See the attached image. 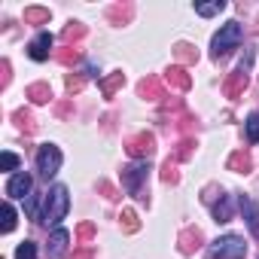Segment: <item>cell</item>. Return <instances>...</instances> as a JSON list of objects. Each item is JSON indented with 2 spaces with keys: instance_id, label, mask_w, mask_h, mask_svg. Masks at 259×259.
<instances>
[{
  "instance_id": "obj_1",
  "label": "cell",
  "mask_w": 259,
  "mask_h": 259,
  "mask_svg": "<svg viewBox=\"0 0 259 259\" xmlns=\"http://www.w3.org/2000/svg\"><path fill=\"white\" fill-rule=\"evenodd\" d=\"M70 210V192L64 183H55L49 192H46V204H43V217H40V226H55L67 217Z\"/></svg>"
},
{
  "instance_id": "obj_2",
  "label": "cell",
  "mask_w": 259,
  "mask_h": 259,
  "mask_svg": "<svg viewBox=\"0 0 259 259\" xmlns=\"http://www.w3.org/2000/svg\"><path fill=\"white\" fill-rule=\"evenodd\" d=\"M241 40H244V28H241L238 22H226V25L213 34V40H210V55H213V58H226L232 49L241 46Z\"/></svg>"
},
{
  "instance_id": "obj_3",
  "label": "cell",
  "mask_w": 259,
  "mask_h": 259,
  "mask_svg": "<svg viewBox=\"0 0 259 259\" xmlns=\"http://www.w3.org/2000/svg\"><path fill=\"white\" fill-rule=\"evenodd\" d=\"M207 259H244L247 256V241L241 235H220L213 244H207Z\"/></svg>"
},
{
  "instance_id": "obj_4",
  "label": "cell",
  "mask_w": 259,
  "mask_h": 259,
  "mask_svg": "<svg viewBox=\"0 0 259 259\" xmlns=\"http://www.w3.org/2000/svg\"><path fill=\"white\" fill-rule=\"evenodd\" d=\"M147 180H150V162H132V165H125V171H122V189L128 195L144 198Z\"/></svg>"
},
{
  "instance_id": "obj_5",
  "label": "cell",
  "mask_w": 259,
  "mask_h": 259,
  "mask_svg": "<svg viewBox=\"0 0 259 259\" xmlns=\"http://www.w3.org/2000/svg\"><path fill=\"white\" fill-rule=\"evenodd\" d=\"M61 162H64V153L55 147V144H43L37 150V174L43 180H52L58 171H61Z\"/></svg>"
},
{
  "instance_id": "obj_6",
  "label": "cell",
  "mask_w": 259,
  "mask_h": 259,
  "mask_svg": "<svg viewBox=\"0 0 259 259\" xmlns=\"http://www.w3.org/2000/svg\"><path fill=\"white\" fill-rule=\"evenodd\" d=\"M7 195H10V198H31V195H34V177H31L28 171L10 174V180H7Z\"/></svg>"
},
{
  "instance_id": "obj_7",
  "label": "cell",
  "mask_w": 259,
  "mask_h": 259,
  "mask_svg": "<svg viewBox=\"0 0 259 259\" xmlns=\"http://www.w3.org/2000/svg\"><path fill=\"white\" fill-rule=\"evenodd\" d=\"M52 43H55V37H52L49 31H40V34L28 43V58H31V61H37V64H40V61H46V58H49V52H52Z\"/></svg>"
},
{
  "instance_id": "obj_8",
  "label": "cell",
  "mask_w": 259,
  "mask_h": 259,
  "mask_svg": "<svg viewBox=\"0 0 259 259\" xmlns=\"http://www.w3.org/2000/svg\"><path fill=\"white\" fill-rule=\"evenodd\" d=\"M238 210H241V217H244V223H247V232H250L253 238H259V204H256L250 195H241V198H238Z\"/></svg>"
},
{
  "instance_id": "obj_9",
  "label": "cell",
  "mask_w": 259,
  "mask_h": 259,
  "mask_svg": "<svg viewBox=\"0 0 259 259\" xmlns=\"http://www.w3.org/2000/svg\"><path fill=\"white\" fill-rule=\"evenodd\" d=\"M67 241H70V232L58 226V229L52 232V238H49L46 256H49V259H61V256H64V250H67Z\"/></svg>"
},
{
  "instance_id": "obj_10",
  "label": "cell",
  "mask_w": 259,
  "mask_h": 259,
  "mask_svg": "<svg viewBox=\"0 0 259 259\" xmlns=\"http://www.w3.org/2000/svg\"><path fill=\"white\" fill-rule=\"evenodd\" d=\"M210 213H213L217 223H229V220H232V195L220 192V201L210 204Z\"/></svg>"
},
{
  "instance_id": "obj_11",
  "label": "cell",
  "mask_w": 259,
  "mask_h": 259,
  "mask_svg": "<svg viewBox=\"0 0 259 259\" xmlns=\"http://www.w3.org/2000/svg\"><path fill=\"white\" fill-rule=\"evenodd\" d=\"M40 204H46V192H34L31 198H25V213H28L34 223H40V217H43Z\"/></svg>"
},
{
  "instance_id": "obj_12",
  "label": "cell",
  "mask_w": 259,
  "mask_h": 259,
  "mask_svg": "<svg viewBox=\"0 0 259 259\" xmlns=\"http://www.w3.org/2000/svg\"><path fill=\"white\" fill-rule=\"evenodd\" d=\"M244 128H247V141L259 144V113H250L247 122H244Z\"/></svg>"
},
{
  "instance_id": "obj_13",
  "label": "cell",
  "mask_w": 259,
  "mask_h": 259,
  "mask_svg": "<svg viewBox=\"0 0 259 259\" xmlns=\"http://www.w3.org/2000/svg\"><path fill=\"white\" fill-rule=\"evenodd\" d=\"M226 10V4L223 0H217V4H201V7H195V13L201 16V19H210V16H220Z\"/></svg>"
},
{
  "instance_id": "obj_14",
  "label": "cell",
  "mask_w": 259,
  "mask_h": 259,
  "mask_svg": "<svg viewBox=\"0 0 259 259\" xmlns=\"http://www.w3.org/2000/svg\"><path fill=\"white\" fill-rule=\"evenodd\" d=\"M16 259H37V244L34 241H22L16 247Z\"/></svg>"
},
{
  "instance_id": "obj_15",
  "label": "cell",
  "mask_w": 259,
  "mask_h": 259,
  "mask_svg": "<svg viewBox=\"0 0 259 259\" xmlns=\"http://www.w3.org/2000/svg\"><path fill=\"white\" fill-rule=\"evenodd\" d=\"M13 229H16V207L7 201L4 204V232H13Z\"/></svg>"
},
{
  "instance_id": "obj_16",
  "label": "cell",
  "mask_w": 259,
  "mask_h": 259,
  "mask_svg": "<svg viewBox=\"0 0 259 259\" xmlns=\"http://www.w3.org/2000/svg\"><path fill=\"white\" fill-rule=\"evenodd\" d=\"M4 171H10V174H19V156L16 153H4Z\"/></svg>"
}]
</instances>
